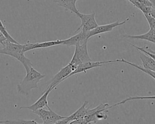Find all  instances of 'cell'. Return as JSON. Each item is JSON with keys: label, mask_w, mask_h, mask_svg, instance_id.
Instances as JSON below:
<instances>
[{"label": "cell", "mask_w": 155, "mask_h": 124, "mask_svg": "<svg viewBox=\"0 0 155 124\" xmlns=\"http://www.w3.org/2000/svg\"><path fill=\"white\" fill-rule=\"evenodd\" d=\"M24 53L25 52L22 49V45L19 43H13L8 41L4 42L3 48L0 49V54L15 58L23 65L26 72H27L33 67V65L30 59L25 57Z\"/></svg>", "instance_id": "1"}, {"label": "cell", "mask_w": 155, "mask_h": 124, "mask_svg": "<svg viewBox=\"0 0 155 124\" xmlns=\"http://www.w3.org/2000/svg\"><path fill=\"white\" fill-rule=\"evenodd\" d=\"M45 77V74H42L33 67H31L27 72L24 79L17 85L18 92L21 94L28 96L31 90L38 88V83Z\"/></svg>", "instance_id": "2"}, {"label": "cell", "mask_w": 155, "mask_h": 124, "mask_svg": "<svg viewBox=\"0 0 155 124\" xmlns=\"http://www.w3.org/2000/svg\"><path fill=\"white\" fill-rule=\"evenodd\" d=\"M90 60L91 59L87 50V41L76 44L74 54L69 62L74 68V70L79 65Z\"/></svg>", "instance_id": "3"}, {"label": "cell", "mask_w": 155, "mask_h": 124, "mask_svg": "<svg viewBox=\"0 0 155 124\" xmlns=\"http://www.w3.org/2000/svg\"><path fill=\"white\" fill-rule=\"evenodd\" d=\"M108 109H110L108 103H101L93 109L89 108L84 117L85 123H96L99 120L107 119L108 116L104 112Z\"/></svg>", "instance_id": "4"}, {"label": "cell", "mask_w": 155, "mask_h": 124, "mask_svg": "<svg viewBox=\"0 0 155 124\" xmlns=\"http://www.w3.org/2000/svg\"><path fill=\"white\" fill-rule=\"evenodd\" d=\"M76 15L81 20V24L76 30V33L79 30L88 32L98 26V24L95 19L94 12L88 15L83 14L79 12L76 14Z\"/></svg>", "instance_id": "5"}, {"label": "cell", "mask_w": 155, "mask_h": 124, "mask_svg": "<svg viewBox=\"0 0 155 124\" xmlns=\"http://www.w3.org/2000/svg\"><path fill=\"white\" fill-rule=\"evenodd\" d=\"M33 113L42 119L43 124L56 123L59 120L65 117L54 112L50 107L48 108V110L44 108H40L33 111Z\"/></svg>", "instance_id": "6"}, {"label": "cell", "mask_w": 155, "mask_h": 124, "mask_svg": "<svg viewBox=\"0 0 155 124\" xmlns=\"http://www.w3.org/2000/svg\"><path fill=\"white\" fill-rule=\"evenodd\" d=\"M74 70V68L70 63H68V65L62 68L59 70V71L54 76V77L51 79L50 82L48 84L47 88H49V87L56 88V86L58 84H59L61 82L65 80L66 77L68 75H69Z\"/></svg>", "instance_id": "7"}, {"label": "cell", "mask_w": 155, "mask_h": 124, "mask_svg": "<svg viewBox=\"0 0 155 124\" xmlns=\"http://www.w3.org/2000/svg\"><path fill=\"white\" fill-rule=\"evenodd\" d=\"M113 62H116V60H109L101 61V62H93L92 60H90V61L86 62L85 63L79 65L74 71H73L69 75H68L66 77L65 79H67V78H68L70 76L74 75L76 74L82 73V72L86 73L87 70H90V69H91L93 68H96V67H101L105 64L113 63Z\"/></svg>", "instance_id": "8"}, {"label": "cell", "mask_w": 155, "mask_h": 124, "mask_svg": "<svg viewBox=\"0 0 155 124\" xmlns=\"http://www.w3.org/2000/svg\"><path fill=\"white\" fill-rule=\"evenodd\" d=\"M54 88V87L46 88V89L44 90L42 95L34 103H33L32 105H31L30 106H21L19 108L20 109H28L32 111H35L38 109L44 108V107H46L47 108H49L50 106H48V104L47 97H48L49 93Z\"/></svg>", "instance_id": "9"}, {"label": "cell", "mask_w": 155, "mask_h": 124, "mask_svg": "<svg viewBox=\"0 0 155 124\" xmlns=\"http://www.w3.org/2000/svg\"><path fill=\"white\" fill-rule=\"evenodd\" d=\"M129 19H130L129 18H127L126 19H125L124 21H122V22H119V21H117L114 22L111 24L98 25L95 28H94L92 30L88 32V38L89 39L91 36H95V35H97L99 34L111 31L116 27L122 25L124 24H125L129 20Z\"/></svg>", "instance_id": "10"}, {"label": "cell", "mask_w": 155, "mask_h": 124, "mask_svg": "<svg viewBox=\"0 0 155 124\" xmlns=\"http://www.w3.org/2000/svg\"><path fill=\"white\" fill-rule=\"evenodd\" d=\"M88 101L84 102V103L82 105V106L79 109H78V110H76L74 113H73L72 114H71L68 117H65L64 118H62L56 122V123L57 124L70 123L73 120L84 118L86 115L88 108H90V107L86 108V106L88 104Z\"/></svg>", "instance_id": "11"}, {"label": "cell", "mask_w": 155, "mask_h": 124, "mask_svg": "<svg viewBox=\"0 0 155 124\" xmlns=\"http://www.w3.org/2000/svg\"><path fill=\"white\" fill-rule=\"evenodd\" d=\"M63 40H56L51 41H47L43 42H36V43H31L30 41H28L27 43L22 44L23 51L25 53L26 51L38 49V48H45L50 47H53L58 45H62Z\"/></svg>", "instance_id": "12"}, {"label": "cell", "mask_w": 155, "mask_h": 124, "mask_svg": "<svg viewBox=\"0 0 155 124\" xmlns=\"http://www.w3.org/2000/svg\"><path fill=\"white\" fill-rule=\"evenodd\" d=\"M88 32L81 30L75 35L63 40L62 45H65L67 46H75L78 44L83 42L84 41H88Z\"/></svg>", "instance_id": "13"}, {"label": "cell", "mask_w": 155, "mask_h": 124, "mask_svg": "<svg viewBox=\"0 0 155 124\" xmlns=\"http://www.w3.org/2000/svg\"><path fill=\"white\" fill-rule=\"evenodd\" d=\"M124 38L134 39H142L146 40L152 43L155 44V29L150 28V30L145 33L139 35H130V34H124L123 35Z\"/></svg>", "instance_id": "14"}, {"label": "cell", "mask_w": 155, "mask_h": 124, "mask_svg": "<svg viewBox=\"0 0 155 124\" xmlns=\"http://www.w3.org/2000/svg\"><path fill=\"white\" fill-rule=\"evenodd\" d=\"M78 0H54V2L62 7H64L67 10L70 11L76 15L79 12L76 6V3Z\"/></svg>", "instance_id": "15"}, {"label": "cell", "mask_w": 155, "mask_h": 124, "mask_svg": "<svg viewBox=\"0 0 155 124\" xmlns=\"http://www.w3.org/2000/svg\"><path fill=\"white\" fill-rule=\"evenodd\" d=\"M139 57L142 60L143 68L155 71V60L152 57L143 52L140 53Z\"/></svg>", "instance_id": "16"}, {"label": "cell", "mask_w": 155, "mask_h": 124, "mask_svg": "<svg viewBox=\"0 0 155 124\" xmlns=\"http://www.w3.org/2000/svg\"><path fill=\"white\" fill-rule=\"evenodd\" d=\"M116 62H123V63H125V64H128L136 68H137L138 70L143 71V73L147 74L148 75L150 76L151 77H152L153 79H155V71H153V70H150V69H147V68H143V67H140V65H137V64H135L134 63H132L131 62H129V61H127L124 59H116Z\"/></svg>", "instance_id": "17"}, {"label": "cell", "mask_w": 155, "mask_h": 124, "mask_svg": "<svg viewBox=\"0 0 155 124\" xmlns=\"http://www.w3.org/2000/svg\"><path fill=\"white\" fill-rule=\"evenodd\" d=\"M143 99H154L155 100V95L154 96H131V97H129L125 99L122 100V101L115 103L111 106H109V108H113L114 106H118L122 104H124L125 103H126L127 102H128L130 100H143Z\"/></svg>", "instance_id": "18"}, {"label": "cell", "mask_w": 155, "mask_h": 124, "mask_svg": "<svg viewBox=\"0 0 155 124\" xmlns=\"http://www.w3.org/2000/svg\"><path fill=\"white\" fill-rule=\"evenodd\" d=\"M0 31H1V33L4 34V36L5 37L7 41H9V42H12L13 43H18L15 39H14L12 36H10V34L8 33V32L7 31L6 27L4 25L2 22L1 21V20L0 19Z\"/></svg>", "instance_id": "19"}, {"label": "cell", "mask_w": 155, "mask_h": 124, "mask_svg": "<svg viewBox=\"0 0 155 124\" xmlns=\"http://www.w3.org/2000/svg\"><path fill=\"white\" fill-rule=\"evenodd\" d=\"M0 123H36L38 124L39 123L36 122L35 120H5L2 121L0 120Z\"/></svg>", "instance_id": "20"}, {"label": "cell", "mask_w": 155, "mask_h": 124, "mask_svg": "<svg viewBox=\"0 0 155 124\" xmlns=\"http://www.w3.org/2000/svg\"><path fill=\"white\" fill-rule=\"evenodd\" d=\"M150 28L155 29V19L150 14H143Z\"/></svg>", "instance_id": "21"}, {"label": "cell", "mask_w": 155, "mask_h": 124, "mask_svg": "<svg viewBox=\"0 0 155 124\" xmlns=\"http://www.w3.org/2000/svg\"><path fill=\"white\" fill-rule=\"evenodd\" d=\"M7 41L5 37L4 36V34L1 33V31H0V44L1 45H2V46H4V42Z\"/></svg>", "instance_id": "22"}, {"label": "cell", "mask_w": 155, "mask_h": 124, "mask_svg": "<svg viewBox=\"0 0 155 124\" xmlns=\"http://www.w3.org/2000/svg\"><path fill=\"white\" fill-rule=\"evenodd\" d=\"M150 15L152 17H153V18L155 19V9H154L153 8H152L151 11Z\"/></svg>", "instance_id": "23"}, {"label": "cell", "mask_w": 155, "mask_h": 124, "mask_svg": "<svg viewBox=\"0 0 155 124\" xmlns=\"http://www.w3.org/2000/svg\"><path fill=\"white\" fill-rule=\"evenodd\" d=\"M151 5L152 8H153L154 9H155V0H148Z\"/></svg>", "instance_id": "24"}, {"label": "cell", "mask_w": 155, "mask_h": 124, "mask_svg": "<svg viewBox=\"0 0 155 124\" xmlns=\"http://www.w3.org/2000/svg\"><path fill=\"white\" fill-rule=\"evenodd\" d=\"M28 1H33V0H27Z\"/></svg>", "instance_id": "25"}]
</instances>
